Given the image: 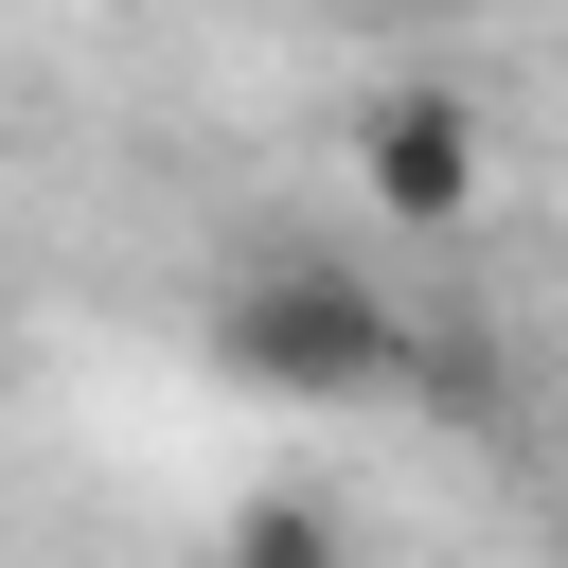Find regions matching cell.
Listing matches in <instances>:
<instances>
[{"label":"cell","mask_w":568,"mask_h":568,"mask_svg":"<svg viewBox=\"0 0 568 568\" xmlns=\"http://www.w3.org/2000/svg\"><path fill=\"white\" fill-rule=\"evenodd\" d=\"M231 373L248 390H284V408H355V390H426V337L390 320V284H355V266H248L231 284Z\"/></svg>","instance_id":"cell-1"},{"label":"cell","mask_w":568,"mask_h":568,"mask_svg":"<svg viewBox=\"0 0 568 568\" xmlns=\"http://www.w3.org/2000/svg\"><path fill=\"white\" fill-rule=\"evenodd\" d=\"M373 195H390L408 231H444V213L479 195V106H462V89H390V106H373Z\"/></svg>","instance_id":"cell-2"},{"label":"cell","mask_w":568,"mask_h":568,"mask_svg":"<svg viewBox=\"0 0 568 568\" xmlns=\"http://www.w3.org/2000/svg\"><path fill=\"white\" fill-rule=\"evenodd\" d=\"M231 568H337V515L320 497H248L231 515Z\"/></svg>","instance_id":"cell-3"}]
</instances>
